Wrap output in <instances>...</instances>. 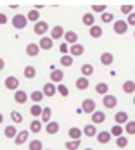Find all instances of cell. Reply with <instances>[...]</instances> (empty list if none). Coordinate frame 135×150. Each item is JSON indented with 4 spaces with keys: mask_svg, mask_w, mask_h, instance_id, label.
Masks as SVG:
<instances>
[{
    "mask_svg": "<svg viewBox=\"0 0 135 150\" xmlns=\"http://www.w3.org/2000/svg\"><path fill=\"white\" fill-rule=\"evenodd\" d=\"M26 24H28L26 16L17 14V16H14V17H12V26H14L16 30H24V28H26Z\"/></svg>",
    "mask_w": 135,
    "mask_h": 150,
    "instance_id": "obj_1",
    "label": "cell"
},
{
    "mask_svg": "<svg viewBox=\"0 0 135 150\" xmlns=\"http://www.w3.org/2000/svg\"><path fill=\"white\" fill-rule=\"evenodd\" d=\"M81 110L85 112V114H94L97 109H95V100H92V98H85L83 102H81Z\"/></svg>",
    "mask_w": 135,
    "mask_h": 150,
    "instance_id": "obj_2",
    "label": "cell"
},
{
    "mask_svg": "<svg viewBox=\"0 0 135 150\" xmlns=\"http://www.w3.org/2000/svg\"><path fill=\"white\" fill-rule=\"evenodd\" d=\"M113 31L116 33V35H125L126 31H128V24H126V21H114V24H113Z\"/></svg>",
    "mask_w": 135,
    "mask_h": 150,
    "instance_id": "obj_3",
    "label": "cell"
},
{
    "mask_svg": "<svg viewBox=\"0 0 135 150\" xmlns=\"http://www.w3.org/2000/svg\"><path fill=\"white\" fill-rule=\"evenodd\" d=\"M4 85H5L7 90H14V91L19 90V79L16 76H7L5 81H4Z\"/></svg>",
    "mask_w": 135,
    "mask_h": 150,
    "instance_id": "obj_4",
    "label": "cell"
},
{
    "mask_svg": "<svg viewBox=\"0 0 135 150\" xmlns=\"http://www.w3.org/2000/svg\"><path fill=\"white\" fill-rule=\"evenodd\" d=\"M33 31H35V35H38V36H44L45 33L49 31V24H47V21H38V23H35Z\"/></svg>",
    "mask_w": 135,
    "mask_h": 150,
    "instance_id": "obj_5",
    "label": "cell"
},
{
    "mask_svg": "<svg viewBox=\"0 0 135 150\" xmlns=\"http://www.w3.org/2000/svg\"><path fill=\"white\" fill-rule=\"evenodd\" d=\"M102 104H104V107L106 109H114L116 105H118V98L114 97V95H104L102 97Z\"/></svg>",
    "mask_w": 135,
    "mask_h": 150,
    "instance_id": "obj_6",
    "label": "cell"
},
{
    "mask_svg": "<svg viewBox=\"0 0 135 150\" xmlns=\"http://www.w3.org/2000/svg\"><path fill=\"white\" fill-rule=\"evenodd\" d=\"M28 138H30V131L28 129H23V131H19L14 138V143L16 145H24L26 142H28Z\"/></svg>",
    "mask_w": 135,
    "mask_h": 150,
    "instance_id": "obj_7",
    "label": "cell"
},
{
    "mask_svg": "<svg viewBox=\"0 0 135 150\" xmlns=\"http://www.w3.org/2000/svg\"><path fill=\"white\" fill-rule=\"evenodd\" d=\"M85 54V47L80 45V43H75V45L69 47V55L75 59V57H80V55H83Z\"/></svg>",
    "mask_w": 135,
    "mask_h": 150,
    "instance_id": "obj_8",
    "label": "cell"
},
{
    "mask_svg": "<svg viewBox=\"0 0 135 150\" xmlns=\"http://www.w3.org/2000/svg\"><path fill=\"white\" fill-rule=\"evenodd\" d=\"M62 79H64V73H62L61 69H54V71L50 73V83H54V85H61Z\"/></svg>",
    "mask_w": 135,
    "mask_h": 150,
    "instance_id": "obj_9",
    "label": "cell"
},
{
    "mask_svg": "<svg viewBox=\"0 0 135 150\" xmlns=\"http://www.w3.org/2000/svg\"><path fill=\"white\" fill-rule=\"evenodd\" d=\"M64 33H66L64 28L57 24V26H54V28L50 30V38H52V40H61V38H64Z\"/></svg>",
    "mask_w": 135,
    "mask_h": 150,
    "instance_id": "obj_10",
    "label": "cell"
},
{
    "mask_svg": "<svg viewBox=\"0 0 135 150\" xmlns=\"http://www.w3.org/2000/svg\"><path fill=\"white\" fill-rule=\"evenodd\" d=\"M44 95L45 97H54V95H56V93H57V86H56V85H54V83H50V81H49V83H45L44 85Z\"/></svg>",
    "mask_w": 135,
    "mask_h": 150,
    "instance_id": "obj_11",
    "label": "cell"
},
{
    "mask_svg": "<svg viewBox=\"0 0 135 150\" xmlns=\"http://www.w3.org/2000/svg\"><path fill=\"white\" fill-rule=\"evenodd\" d=\"M52 45H54V40H52L50 36H42V38H40V43H38L40 50H50Z\"/></svg>",
    "mask_w": 135,
    "mask_h": 150,
    "instance_id": "obj_12",
    "label": "cell"
},
{
    "mask_svg": "<svg viewBox=\"0 0 135 150\" xmlns=\"http://www.w3.org/2000/svg\"><path fill=\"white\" fill-rule=\"evenodd\" d=\"M28 98H30V95H28L24 90H16L14 91V100L17 102V104H26Z\"/></svg>",
    "mask_w": 135,
    "mask_h": 150,
    "instance_id": "obj_13",
    "label": "cell"
},
{
    "mask_svg": "<svg viewBox=\"0 0 135 150\" xmlns=\"http://www.w3.org/2000/svg\"><path fill=\"white\" fill-rule=\"evenodd\" d=\"M81 131H83V135L87 136V138L97 136V133H99V131H97V128H95V124H92V122L87 124V126H83V129H81Z\"/></svg>",
    "mask_w": 135,
    "mask_h": 150,
    "instance_id": "obj_14",
    "label": "cell"
},
{
    "mask_svg": "<svg viewBox=\"0 0 135 150\" xmlns=\"http://www.w3.org/2000/svg\"><path fill=\"white\" fill-rule=\"evenodd\" d=\"M95 138H97V142H99L101 145H106V143H109V142H111V138H113V136H111L109 131H99Z\"/></svg>",
    "mask_w": 135,
    "mask_h": 150,
    "instance_id": "obj_15",
    "label": "cell"
},
{
    "mask_svg": "<svg viewBox=\"0 0 135 150\" xmlns=\"http://www.w3.org/2000/svg\"><path fill=\"white\" fill-rule=\"evenodd\" d=\"M106 121V114L102 112V110H95L94 114H92V124H102Z\"/></svg>",
    "mask_w": 135,
    "mask_h": 150,
    "instance_id": "obj_16",
    "label": "cell"
},
{
    "mask_svg": "<svg viewBox=\"0 0 135 150\" xmlns=\"http://www.w3.org/2000/svg\"><path fill=\"white\" fill-rule=\"evenodd\" d=\"M114 121H116V124H126L128 122V112H125V110H120V112H116L114 114Z\"/></svg>",
    "mask_w": 135,
    "mask_h": 150,
    "instance_id": "obj_17",
    "label": "cell"
},
{
    "mask_svg": "<svg viewBox=\"0 0 135 150\" xmlns=\"http://www.w3.org/2000/svg\"><path fill=\"white\" fill-rule=\"evenodd\" d=\"M75 85H76V88H78L80 91H83V90H87V88L90 86V81H89V78H85V76H80V78L76 79Z\"/></svg>",
    "mask_w": 135,
    "mask_h": 150,
    "instance_id": "obj_18",
    "label": "cell"
},
{
    "mask_svg": "<svg viewBox=\"0 0 135 150\" xmlns=\"http://www.w3.org/2000/svg\"><path fill=\"white\" fill-rule=\"evenodd\" d=\"M64 40H66V43L71 47L75 45V43H78V35H76L75 31H66L64 33Z\"/></svg>",
    "mask_w": 135,
    "mask_h": 150,
    "instance_id": "obj_19",
    "label": "cell"
},
{
    "mask_svg": "<svg viewBox=\"0 0 135 150\" xmlns=\"http://www.w3.org/2000/svg\"><path fill=\"white\" fill-rule=\"evenodd\" d=\"M38 52H40L38 43H28V45H26V55H28V57H36Z\"/></svg>",
    "mask_w": 135,
    "mask_h": 150,
    "instance_id": "obj_20",
    "label": "cell"
},
{
    "mask_svg": "<svg viewBox=\"0 0 135 150\" xmlns=\"http://www.w3.org/2000/svg\"><path fill=\"white\" fill-rule=\"evenodd\" d=\"M113 62H114V55L111 52H102L101 54V64L102 66H111Z\"/></svg>",
    "mask_w": 135,
    "mask_h": 150,
    "instance_id": "obj_21",
    "label": "cell"
},
{
    "mask_svg": "<svg viewBox=\"0 0 135 150\" xmlns=\"http://www.w3.org/2000/svg\"><path fill=\"white\" fill-rule=\"evenodd\" d=\"M44 98H45V95H44V91H40V90H35L30 93V100L33 104H40Z\"/></svg>",
    "mask_w": 135,
    "mask_h": 150,
    "instance_id": "obj_22",
    "label": "cell"
},
{
    "mask_svg": "<svg viewBox=\"0 0 135 150\" xmlns=\"http://www.w3.org/2000/svg\"><path fill=\"white\" fill-rule=\"evenodd\" d=\"M40 121L45 122V124H49V122L52 121V109H50V107H44L42 116H40Z\"/></svg>",
    "mask_w": 135,
    "mask_h": 150,
    "instance_id": "obj_23",
    "label": "cell"
},
{
    "mask_svg": "<svg viewBox=\"0 0 135 150\" xmlns=\"http://www.w3.org/2000/svg\"><path fill=\"white\" fill-rule=\"evenodd\" d=\"M81 23H83L85 26L92 28V26L95 24V17H94V14H92V12H87V14L81 16Z\"/></svg>",
    "mask_w": 135,
    "mask_h": 150,
    "instance_id": "obj_24",
    "label": "cell"
},
{
    "mask_svg": "<svg viewBox=\"0 0 135 150\" xmlns=\"http://www.w3.org/2000/svg\"><path fill=\"white\" fill-rule=\"evenodd\" d=\"M81 128H76V126H73V128H69L68 129V136L71 138V140H80L81 138Z\"/></svg>",
    "mask_w": 135,
    "mask_h": 150,
    "instance_id": "obj_25",
    "label": "cell"
},
{
    "mask_svg": "<svg viewBox=\"0 0 135 150\" xmlns=\"http://www.w3.org/2000/svg\"><path fill=\"white\" fill-rule=\"evenodd\" d=\"M45 131H47L49 135H57V133H59V122H56V121H50V122L47 124Z\"/></svg>",
    "mask_w": 135,
    "mask_h": 150,
    "instance_id": "obj_26",
    "label": "cell"
},
{
    "mask_svg": "<svg viewBox=\"0 0 135 150\" xmlns=\"http://www.w3.org/2000/svg\"><path fill=\"white\" fill-rule=\"evenodd\" d=\"M121 88H123V91H125V93H128V95H132V93H135V81H132V79H128V81H125Z\"/></svg>",
    "mask_w": 135,
    "mask_h": 150,
    "instance_id": "obj_27",
    "label": "cell"
},
{
    "mask_svg": "<svg viewBox=\"0 0 135 150\" xmlns=\"http://www.w3.org/2000/svg\"><path fill=\"white\" fill-rule=\"evenodd\" d=\"M17 133H19V131H17V128H16V126H12V124H11V126H7V128L4 129V135H5V138H12V140H14Z\"/></svg>",
    "mask_w": 135,
    "mask_h": 150,
    "instance_id": "obj_28",
    "label": "cell"
},
{
    "mask_svg": "<svg viewBox=\"0 0 135 150\" xmlns=\"http://www.w3.org/2000/svg\"><path fill=\"white\" fill-rule=\"evenodd\" d=\"M80 73H81V76L89 78V76L94 74V66H92V64H83V66H81V69H80Z\"/></svg>",
    "mask_w": 135,
    "mask_h": 150,
    "instance_id": "obj_29",
    "label": "cell"
},
{
    "mask_svg": "<svg viewBox=\"0 0 135 150\" xmlns=\"http://www.w3.org/2000/svg\"><path fill=\"white\" fill-rule=\"evenodd\" d=\"M42 110H44V107H40V104H33L30 107V114L33 117H40L42 116Z\"/></svg>",
    "mask_w": 135,
    "mask_h": 150,
    "instance_id": "obj_30",
    "label": "cell"
},
{
    "mask_svg": "<svg viewBox=\"0 0 135 150\" xmlns=\"http://www.w3.org/2000/svg\"><path fill=\"white\" fill-rule=\"evenodd\" d=\"M23 74H24L26 79H33V78L36 76V69H35L33 66H26V67H24V71H23Z\"/></svg>",
    "mask_w": 135,
    "mask_h": 150,
    "instance_id": "obj_31",
    "label": "cell"
},
{
    "mask_svg": "<svg viewBox=\"0 0 135 150\" xmlns=\"http://www.w3.org/2000/svg\"><path fill=\"white\" fill-rule=\"evenodd\" d=\"M26 19L31 21V23H38V21H40V12H38V11H35V9H31L30 12L26 14Z\"/></svg>",
    "mask_w": 135,
    "mask_h": 150,
    "instance_id": "obj_32",
    "label": "cell"
},
{
    "mask_svg": "<svg viewBox=\"0 0 135 150\" xmlns=\"http://www.w3.org/2000/svg\"><path fill=\"white\" fill-rule=\"evenodd\" d=\"M95 91L99 93V95H107L109 93V86H107V83H99V85H95Z\"/></svg>",
    "mask_w": 135,
    "mask_h": 150,
    "instance_id": "obj_33",
    "label": "cell"
},
{
    "mask_svg": "<svg viewBox=\"0 0 135 150\" xmlns=\"http://www.w3.org/2000/svg\"><path fill=\"white\" fill-rule=\"evenodd\" d=\"M42 128H44V126H42V121H38V119L31 121V124H30V131L31 133H40Z\"/></svg>",
    "mask_w": 135,
    "mask_h": 150,
    "instance_id": "obj_34",
    "label": "cell"
},
{
    "mask_svg": "<svg viewBox=\"0 0 135 150\" xmlns=\"http://www.w3.org/2000/svg\"><path fill=\"white\" fill-rule=\"evenodd\" d=\"M109 133H111V136H114V138H120V136H123V128H121L120 124H114L109 129Z\"/></svg>",
    "mask_w": 135,
    "mask_h": 150,
    "instance_id": "obj_35",
    "label": "cell"
},
{
    "mask_svg": "<svg viewBox=\"0 0 135 150\" xmlns=\"http://www.w3.org/2000/svg\"><path fill=\"white\" fill-rule=\"evenodd\" d=\"M90 36H92V38H101V36H102V28L97 26V24H94V26L90 28Z\"/></svg>",
    "mask_w": 135,
    "mask_h": 150,
    "instance_id": "obj_36",
    "label": "cell"
},
{
    "mask_svg": "<svg viewBox=\"0 0 135 150\" xmlns=\"http://www.w3.org/2000/svg\"><path fill=\"white\" fill-rule=\"evenodd\" d=\"M73 62H75V59L71 55H62L61 57V66H64V67H71Z\"/></svg>",
    "mask_w": 135,
    "mask_h": 150,
    "instance_id": "obj_37",
    "label": "cell"
},
{
    "mask_svg": "<svg viewBox=\"0 0 135 150\" xmlns=\"http://www.w3.org/2000/svg\"><path fill=\"white\" fill-rule=\"evenodd\" d=\"M28 149L30 150H44V143H42L40 140H31L30 145H28Z\"/></svg>",
    "mask_w": 135,
    "mask_h": 150,
    "instance_id": "obj_38",
    "label": "cell"
},
{
    "mask_svg": "<svg viewBox=\"0 0 135 150\" xmlns=\"http://www.w3.org/2000/svg\"><path fill=\"white\" fill-rule=\"evenodd\" d=\"M11 119H12L14 124H21V122H23V116H21V112L12 110V112H11Z\"/></svg>",
    "mask_w": 135,
    "mask_h": 150,
    "instance_id": "obj_39",
    "label": "cell"
},
{
    "mask_svg": "<svg viewBox=\"0 0 135 150\" xmlns=\"http://www.w3.org/2000/svg\"><path fill=\"white\" fill-rule=\"evenodd\" d=\"M106 9H107V7H106L104 4H97V5L94 4V5H92V12H95V14H104Z\"/></svg>",
    "mask_w": 135,
    "mask_h": 150,
    "instance_id": "obj_40",
    "label": "cell"
},
{
    "mask_svg": "<svg viewBox=\"0 0 135 150\" xmlns=\"http://www.w3.org/2000/svg\"><path fill=\"white\" fill-rule=\"evenodd\" d=\"M116 147H118V149H125V147H128V138H126V136H120V138H116Z\"/></svg>",
    "mask_w": 135,
    "mask_h": 150,
    "instance_id": "obj_41",
    "label": "cell"
},
{
    "mask_svg": "<svg viewBox=\"0 0 135 150\" xmlns=\"http://www.w3.org/2000/svg\"><path fill=\"white\" fill-rule=\"evenodd\" d=\"M128 135H135V121H128L126 124H125V128H123Z\"/></svg>",
    "mask_w": 135,
    "mask_h": 150,
    "instance_id": "obj_42",
    "label": "cell"
},
{
    "mask_svg": "<svg viewBox=\"0 0 135 150\" xmlns=\"http://www.w3.org/2000/svg\"><path fill=\"white\" fill-rule=\"evenodd\" d=\"M66 149H68V150H78V149H80V140L66 142Z\"/></svg>",
    "mask_w": 135,
    "mask_h": 150,
    "instance_id": "obj_43",
    "label": "cell"
},
{
    "mask_svg": "<svg viewBox=\"0 0 135 150\" xmlns=\"http://www.w3.org/2000/svg\"><path fill=\"white\" fill-rule=\"evenodd\" d=\"M57 93L59 95H62V97H69V90H68V86L66 85H57Z\"/></svg>",
    "mask_w": 135,
    "mask_h": 150,
    "instance_id": "obj_44",
    "label": "cell"
},
{
    "mask_svg": "<svg viewBox=\"0 0 135 150\" xmlns=\"http://www.w3.org/2000/svg\"><path fill=\"white\" fill-rule=\"evenodd\" d=\"M132 12H134V5H132V4H125V5H121V14L130 16Z\"/></svg>",
    "mask_w": 135,
    "mask_h": 150,
    "instance_id": "obj_45",
    "label": "cell"
},
{
    "mask_svg": "<svg viewBox=\"0 0 135 150\" xmlns=\"http://www.w3.org/2000/svg\"><path fill=\"white\" fill-rule=\"evenodd\" d=\"M101 19H102V23H111V21L114 19V16L111 14V12H107V11H106L104 14H101Z\"/></svg>",
    "mask_w": 135,
    "mask_h": 150,
    "instance_id": "obj_46",
    "label": "cell"
},
{
    "mask_svg": "<svg viewBox=\"0 0 135 150\" xmlns=\"http://www.w3.org/2000/svg\"><path fill=\"white\" fill-rule=\"evenodd\" d=\"M126 24L128 26H135V12H132V14L126 17Z\"/></svg>",
    "mask_w": 135,
    "mask_h": 150,
    "instance_id": "obj_47",
    "label": "cell"
},
{
    "mask_svg": "<svg viewBox=\"0 0 135 150\" xmlns=\"http://www.w3.org/2000/svg\"><path fill=\"white\" fill-rule=\"evenodd\" d=\"M59 50H61L62 55H68V43H62V45L59 47Z\"/></svg>",
    "mask_w": 135,
    "mask_h": 150,
    "instance_id": "obj_48",
    "label": "cell"
},
{
    "mask_svg": "<svg viewBox=\"0 0 135 150\" xmlns=\"http://www.w3.org/2000/svg\"><path fill=\"white\" fill-rule=\"evenodd\" d=\"M7 21H9V19H7V16L0 12V24H7Z\"/></svg>",
    "mask_w": 135,
    "mask_h": 150,
    "instance_id": "obj_49",
    "label": "cell"
},
{
    "mask_svg": "<svg viewBox=\"0 0 135 150\" xmlns=\"http://www.w3.org/2000/svg\"><path fill=\"white\" fill-rule=\"evenodd\" d=\"M4 67H5V60H4V59H2V57H0V71H2Z\"/></svg>",
    "mask_w": 135,
    "mask_h": 150,
    "instance_id": "obj_50",
    "label": "cell"
},
{
    "mask_svg": "<svg viewBox=\"0 0 135 150\" xmlns=\"http://www.w3.org/2000/svg\"><path fill=\"white\" fill-rule=\"evenodd\" d=\"M2 122H4V116H2V114H0V124H2Z\"/></svg>",
    "mask_w": 135,
    "mask_h": 150,
    "instance_id": "obj_51",
    "label": "cell"
},
{
    "mask_svg": "<svg viewBox=\"0 0 135 150\" xmlns=\"http://www.w3.org/2000/svg\"><path fill=\"white\" fill-rule=\"evenodd\" d=\"M134 105H135V97H134Z\"/></svg>",
    "mask_w": 135,
    "mask_h": 150,
    "instance_id": "obj_52",
    "label": "cell"
},
{
    "mask_svg": "<svg viewBox=\"0 0 135 150\" xmlns=\"http://www.w3.org/2000/svg\"><path fill=\"white\" fill-rule=\"evenodd\" d=\"M134 38H135V31H134Z\"/></svg>",
    "mask_w": 135,
    "mask_h": 150,
    "instance_id": "obj_53",
    "label": "cell"
},
{
    "mask_svg": "<svg viewBox=\"0 0 135 150\" xmlns=\"http://www.w3.org/2000/svg\"><path fill=\"white\" fill-rule=\"evenodd\" d=\"M85 150H92V149H85Z\"/></svg>",
    "mask_w": 135,
    "mask_h": 150,
    "instance_id": "obj_54",
    "label": "cell"
},
{
    "mask_svg": "<svg viewBox=\"0 0 135 150\" xmlns=\"http://www.w3.org/2000/svg\"><path fill=\"white\" fill-rule=\"evenodd\" d=\"M45 150H50V149H45Z\"/></svg>",
    "mask_w": 135,
    "mask_h": 150,
    "instance_id": "obj_55",
    "label": "cell"
}]
</instances>
